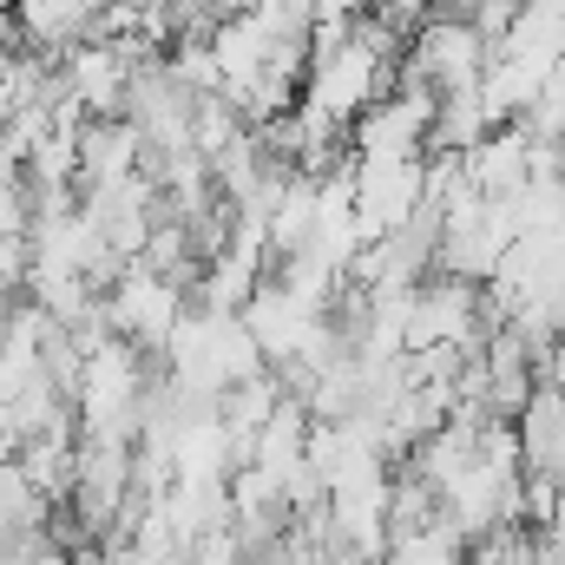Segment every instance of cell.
Returning <instances> with one entry per match:
<instances>
[{
	"label": "cell",
	"instance_id": "cell-1",
	"mask_svg": "<svg viewBox=\"0 0 565 565\" xmlns=\"http://www.w3.org/2000/svg\"><path fill=\"white\" fill-rule=\"evenodd\" d=\"M487 60H493V40L467 13H427L422 26H415V40H408V53H402V66L422 79L434 99L460 93V86H480Z\"/></svg>",
	"mask_w": 565,
	"mask_h": 565
},
{
	"label": "cell",
	"instance_id": "cell-2",
	"mask_svg": "<svg viewBox=\"0 0 565 565\" xmlns=\"http://www.w3.org/2000/svg\"><path fill=\"white\" fill-rule=\"evenodd\" d=\"M13 20H20V46L33 53H66L79 40H93V20H99V0H13Z\"/></svg>",
	"mask_w": 565,
	"mask_h": 565
},
{
	"label": "cell",
	"instance_id": "cell-3",
	"mask_svg": "<svg viewBox=\"0 0 565 565\" xmlns=\"http://www.w3.org/2000/svg\"><path fill=\"white\" fill-rule=\"evenodd\" d=\"M145 164V139L126 113L79 126V184H119Z\"/></svg>",
	"mask_w": 565,
	"mask_h": 565
},
{
	"label": "cell",
	"instance_id": "cell-4",
	"mask_svg": "<svg viewBox=\"0 0 565 565\" xmlns=\"http://www.w3.org/2000/svg\"><path fill=\"white\" fill-rule=\"evenodd\" d=\"M467 184L480 191V198H513L520 184H526V132L507 119V126H493L487 139L467 151Z\"/></svg>",
	"mask_w": 565,
	"mask_h": 565
},
{
	"label": "cell",
	"instance_id": "cell-5",
	"mask_svg": "<svg viewBox=\"0 0 565 565\" xmlns=\"http://www.w3.org/2000/svg\"><path fill=\"white\" fill-rule=\"evenodd\" d=\"M487 132H493V119H487V106H480V86H460V93H440V99H434L422 151H473Z\"/></svg>",
	"mask_w": 565,
	"mask_h": 565
},
{
	"label": "cell",
	"instance_id": "cell-6",
	"mask_svg": "<svg viewBox=\"0 0 565 565\" xmlns=\"http://www.w3.org/2000/svg\"><path fill=\"white\" fill-rule=\"evenodd\" d=\"M66 559H73V553H66L60 540H46V546H33V553H20L13 565H66Z\"/></svg>",
	"mask_w": 565,
	"mask_h": 565
},
{
	"label": "cell",
	"instance_id": "cell-7",
	"mask_svg": "<svg viewBox=\"0 0 565 565\" xmlns=\"http://www.w3.org/2000/svg\"><path fill=\"white\" fill-rule=\"evenodd\" d=\"M66 565H106V559H99V553H73Z\"/></svg>",
	"mask_w": 565,
	"mask_h": 565
}]
</instances>
